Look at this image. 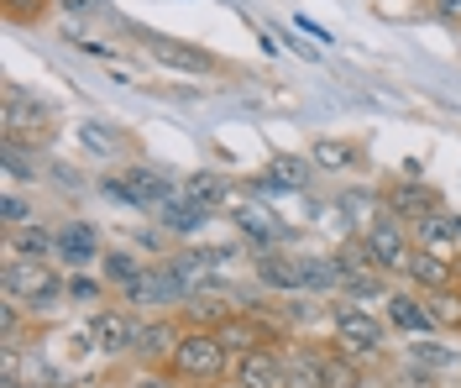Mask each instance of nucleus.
<instances>
[{
    "instance_id": "nucleus-40",
    "label": "nucleus",
    "mask_w": 461,
    "mask_h": 388,
    "mask_svg": "<svg viewBox=\"0 0 461 388\" xmlns=\"http://www.w3.org/2000/svg\"><path fill=\"white\" fill-rule=\"evenodd\" d=\"M0 388H37V383H22V378H0Z\"/></svg>"
},
{
    "instance_id": "nucleus-38",
    "label": "nucleus",
    "mask_w": 461,
    "mask_h": 388,
    "mask_svg": "<svg viewBox=\"0 0 461 388\" xmlns=\"http://www.w3.org/2000/svg\"><path fill=\"white\" fill-rule=\"evenodd\" d=\"M58 11H68V16H100L111 0H53Z\"/></svg>"
},
{
    "instance_id": "nucleus-35",
    "label": "nucleus",
    "mask_w": 461,
    "mask_h": 388,
    "mask_svg": "<svg viewBox=\"0 0 461 388\" xmlns=\"http://www.w3.org/2000/svg\"><path fill=\"white\" fill-rule=\"evenodd\" d=\"M0 11H5V22L27 27V22H42L53 11V0H0Z\"/></svg>"
},
{
    "instance_id": "nucleus-14",
    "label": "nucleus",
    "mask_w": 461,
    "mask_h": 388,
    "mask_svg": "<svg viewBox=\"0 0 461 388\" xmlns=\"http://www.w3.org/2000/svg\"><path fill=\"white\" fill-rule=\"evenodd\" d=\"M178 341H184V326L173 315H147L142 336H137V362L142 367H168L173 352H178Z\"/></svg>"
},
{
    "instance_id": "nucleus-26",
    "label": "nucleus",
    "mask_w": 461,
    "mask_h": 388,
    "mask_svg": "<svg viewBox=\"0 0 461 388\" xmlns=\"http://www.w3.org/2000/svg\"><path fill=\"white\" fill-rule=\"evenodd\" d=\"M53 237H58V226H48V221H32V226H22V231H5V252H11V257H37V263H53Z\"/></svg>"
},
{
    "instance_id": "nucleus-36",
    "label": "nucleus",
    "mask_w": 461,
    "mask_h": 388,
    "mask_svg": "<svg viewBox=\"0 0 461 388\" xmlns=\"http://www.w3.org/2000/svg\"><path fill=\"white\" fill-rule=\"evenodd\" d=\"M126 388H189V383H178L168 367H142L137 378H126Z\"/></svg>"
},
{
    "instance_id": "nucleus-7",
    "label": "nucleus",
    "mask_w": 461,
    "mask_h": 388,
    "mask_svg": "<svg viewBox=\"0 0 461 388\" xmlns=\"http://www.w3.org/2000/svg\"><path fill=\"white\" fill-rule=\"evenodd\" d=\"M58 237H53V263L63 273H89L100 268V257H105V241H100V231H95V221H85V215H63V221H53Z\"/></svg>"
},
{
    "instance_id": "nucleus-37",
    "label": "nucleus",
    "mask_w": 461,
    "mask_h": 388,
    "mask_svg": "<svg viewBox=\"0 0 461 388\" xmlns=\"http://www.w3.org/2000/svg\"><path fill=\"white\" fill-rule=\"evenodd\" d=\"M388 388H435V378H430V373H420V367H409V362H403L399 373L388 378Z\"/></svg>"
},
{
    "instance_id": "nucleus-1",
    "label": "nucleus",
    "mask_w": 461,
    "mask_h": 388,
    "mask_svg": "<svg viewBox=\"0 0 461 388\" xmlns=\"http://www.w3.org/2000/svg\"><path fill=\"white\" fill-rule=\"evenodd\" d=\"M0 289H5V299L22 304L32 320H42V315H58V310L68 304V273L58 268V263L11 257V252H5V263H0Z\"/></svg>"
},
{
    "instance_id": "nucleus-8",
    "label": "nucleus",
    "mask_w": 461,
    "mask_h": 388,
    "mask_svg": "<svg viewBox=\"0 0 461 388\" xmlns=\"http://www.w3.org/2000/svg\"><path fill=\"white\" fill-rule=\"evenodd\" d=\"M42 357H48V367L58 373V383L68 388L79 378V367H89V362L100 357V336H95L89 320H74V326H63L53 341L42 347Z\"/></svg>"
},
{
    "instance_id": "nucleus-21",
    "label": "nucleus",
    "mask_w": 461,
    "mask_h": 388,
    "mask_svg": "<svg viewBox=\"0 0 461 388\" xmlns=\"http://www.w3.org/2000/svg\"><path fill=\"white\" fill-rule=\"evenodd\" d=\"M152 215H158V226H163V231H173V237H200V231H204V221H210V210L189 205V200H184L178 189H173L168 200H163V205L152 210Z\"/></svg>"
},
{
    "instance_id": "nucleus-30",
    "label": "nucleus",
    "mask_w": 461,
    "mask_h": 388,
    "mask_svg": "<svg viewBox=\"0 0 461 388\" xmlns=\"http://www.w3.org/2000/svg\"><path fill=\"white\" fill-rule=\"evenodd\" d=\"M425 304H430L440 330H461V284L456 289H440V294H425Z\"/></svg>"
},
{
    "instance_id": "nucleus-31",
    "label": "nucleus",
    "mask_w": 461,
    "mask_h": 388,
    "mask_svg": "<svg viewBox=\"0 0 461 388\" xmlns=\"http://www.w3.org/2000/svg\"><path fill=\"white\" fill-rule=\"evenodd\" d=\"M27 320H32V315L16 304V299H5V304H0V352H16V347H22Z\"/></svg>"
},
{
    "instance_id": "nucleus-23",
    "label": "nucleus",
    "mask_w": 461,
    "mask_h": 388,
    "mask_svg": "<svg viewBox=\"0 0 461 388\" xmlns=\"http://www.w3.org/2000/svg\"><path fill=\"white\" fill-rule=\"evenodd\" d=\"M304 294L341 299V263H336V252H304Z\"/></svg>"
},
{
    "instance_id": "nucleus-13",
    "label": "nucleus",
    "mask_w": 461,
    "mask_h": 388,
    "mask_svg": "<svg viewBox=\"0 0 461 388\" xmlns=\"http://www.w3.org/2000/svg\"><path fill=\"white\" fill-rule=\"evenodd\" d=\"M252 278H258L267 294H304V252H288V247H273V252H258L252 257Z\"/></svg>"
},
{
    "instance_id": "nucleus-24",
    "label": "nucleus",
    "mask_w": 461,
    "mask_h": 388,
    "mask_svg": "<svg viewBox=\"0 0 461 388\" xmlns=\"http://www.w3.org/2000/svg\"><path fill=\"white\" fill-rule=\"evenodd\" d=\"M178 194H184L189 205L210 210V215L230 205V184L221 179V174H210V168H200V174H189V179H178Z\"/></svg>"
},
{
    "instance_id": "nucleus-10",
    "label": "nucleus",
    "mask_w": 461,
    "mask_h": 388,
    "mask_svg": "<svg viewBox=\"0 0 461 388\" xmlns=\"http://www.w3.org/2000/svg\"><path fill=\"white\" fill-rule=\"evenodd\" d=\"M377 205L388 210L393 221H403V226H420V221H430V215H440L446 210V200H440V189L425 179H393L383 194H377Z\"/></svg>"
},
{
    "instance_id": "nucleus-2",
    "label": "nucleus",
    "mask_w": 461,
    "mask_h": 388,
    "mask_svg": "<svg viewBox=\"0 0 461 388\" xmlns=\"http://www.w3.org/2000/svg\"><path fill=\"white\" fill-rule=\"evenodd\" d=\"M325 326H330V341L341 347L346 357H357L362 367H377V362L388 357V320L373 315V304L330 299L325 304Z\"/></svg>"
},
{
    "instance_id": "nucleus-11",
    "label": "nucleus",
    "mask_w": 461,
    "mask_h": 388,
    "mask_svg": "<svg viewBox=\"0 0 461 388\" xmlns=\"http://www.w3.org/2000/svg\"><path fill=\"white\" fill-rule=\"evenodd\" d=\"M142 320L131 304H100L89 315V326L100 336V357H137V336H142Z\"/></svg>"
},
{
    "instance_id": "nucleus-27",
    "label": "nucleus",
    "mask_w": 461,
    "mask_h": 388,
    "mask_svg": "<svg viewBox=\"0 0 461 388\" xmlns=\"http://www.w3.org/2000/svg\"><path fill=\"white\" fill-rule=\"evenodd\" d=\"M152 59L173 63V68H189V74H215V68H221L210 53H200V48H184V42H173V37H152Z\"/></svg>"
},
{
    "instance_id": "nucleus-5",
    "label": "nucleus",
    "mask_w": 461,
    "mask_h": 388,
    "mask_svg": "<svg viewBox=\"0 0 461 388\" xmlns=\"http://www.w3.org/2000/svg\"><path fill=\"white\" fill-rule=\"evenodd\" d=\"M100 189H105L111 200H121V205L147 210V215H152V210L163 205V200H168L178 184H173L163 168H152V163H126V168H121V174H111V179L100 184Z\"/></svg>"
},
{
    "instance_id": "nucleus-17",
    "label": "nucleus",
    "mask_w": 461,
    "mask_h": 388,
    "mask_svg": "<svg viewBox=\"0 0 461 388\" xmlns=\"http://www.w3.org/2000/svg\"><path fill=\"white\" fill-rule=\"evenodd\" d=\"M403 284L409 289H420V294H440V289H456V263L451 257H440V252H425V247H414V257H409V273H403Z\"/></svg>"
},
{
    "instance_id": "nucleus-3",
    "label": "nucleus",
    "mask_w": 461,
    "mask_h": 388,
    "mask_svg": "<svg viewBox=\"0 0 461 388\" xmlns=\"http://www.w3.org/2000/svg\"><path fill=\"white\" fill-rule=\"evenodd\" d=\"M53 131H58L53 100L22 90V85H5V95H0V148L37 152L53 142Z\"/></svg>"
},
{
    "instance_id": "nucleus-39",
    "label": "nucleus",
    "mask_w": 461,
    "mask_h": 388,
    "mask_svg": "<svg viewBox=\"0 0 461 388\" xmlns=\"http://www.w3.org/2000/svg\"><path fill=\"white\" fill-rule=\"evenodd\" d=\"M89 388H126V378H95Z\"/></svg>"
},
{
    "instance_id": "nucleus-25",
    "label": "nucleus",
    "mask_w": 461,
    "mask_h": 388,
    "mask_svg": "<svg viewBox=\"0 0 461 388\" xmlns=\"http://www.w3.org/2000/svg\"><path fill=\"white\" fill-rule=\"evenodd\" d=\"M414 247H425V252H440V257H451L456 263L461 252V231H456V215H430V221H420L414 226Z\"/></svg>"
},
{
    "instance_id": "nucleus-9",
    "label": "nucleus",
    "mask_w": 461,
    "mask_h": 388,
    "mask_svg": "<svg viewBox=\"0 0 461 388\" xmlns=\"http://www.w3.org/2000/svg\"><path fill=\"white\" fill-rule=\"evenodd\" d=\"M189 289H184V278L173 273V263H147V273L137 278V289L131 294H121V304H131L137 315H163L173 304H184Z\"/></svg>"
},
{
    "instance_id": "nucleus-16",
    "label": "nucleus",
    "mask_w": 461,
    "mask_h": 388,
    "mask_svg": "<svg viewBox=\"0 0 461 388\" xmlns=\"http://www.w3.org/2000/svg\"><path fill=\"white\" fill-rule=\"evenodd\" d=\"M230 210H236V231L252 241L258 252H273V247H284V241H288V226L267 205H258V200H241V205H230Z\"/></svg>"
},
{
    "instance_id": "nucleus-6",
    "label": "nucleus",
    "mask_w": 461,
    "mask_h": 388,
    "mask_svg": "<svg viewBox=\"0 0 461 388\" xmlns=\"http://www.w3.org/2000/svg\"><path fill=\"white\" fill-rule=\"evenodd\" d=\"M357 237L367 241L373 263L388 273V278H403V273H409V257H414V237H409V226H403V221H393L388 210H377V215L367 221V226H362V231H357Z\"/></svg>"
},
{
    "instance_id": "nucleus-32",
    "label": "nucleus",
    "mask_w": 461,
    "mask_h": 388,
    "mask_svg": "<svg viewBox=\"0 0 461 388\" xmlns=\"http://www.w3.org/2000/svg\"><path fill=\"white\" fill-rule=\"evenodd\" d=\"M105 278H95V273H68V304H89V310H100L105 304Z\"/></svg>"
},
{
    "instance_id": "nucleus-19",
    "label": "nucleus",
    "mask_w": 461,
    "mask_h": 388,
    "mask_svg": "<svg viewBox=\"0 0 461 388\" xmlns=\"http://www.w3.org/2000/svg\"><path fill=\"white\" fill-rule=\"evenodd\" d=\"M403 362L420 367V373H430V378H440V373H456L461 367V347L440 341V336H420V341L403 347Z\"/></svg>"
},
{
    "instance_id": "nucleus-33",
    "label": "nucleus",
    "mask_w": 461,
    "mask_h": 388,
    "mask_svg": "<svg viewBox=\"0 0 461 388\" xmlns=\"http://www.w3.org/2000/svg\"><path fill=\"white\" fill-rule=\"evenodd\" d=\"M0 221H5V231H22V226L37 221V210H32V200L22 189H5V194H0Z\"/></svg>"
},
{
    "instance_id": "nucleus-12",
    "label": "nucleus",
    "mask_w": 461,
    "mask_h": 388,
    "mask_svg": "<svg viewBox=\"0 0 461 388\" xmlns=\"http://www.w3.org/2000/svg\"><path fill=\"white\" fill-rule=\"evenodd\" d=\"M383 320H388V330H399V336H409V341H420V336H440L425 294L409 289V284H393V294L383 299Z\"/></svg>"
},
{
    "instance_id": "nucleus-15",
    "label": "nucleus",
    "mask_w": 461,
    "mask_h": 388,
    "mask_svg": "<svg viewBox=\"0 0 461 388\" xmlns=\"http://www.w3.org/2000/svg\"><path fill=\"white\" fill-rule=\"evenodd\" d=\"M278 352H284L288 388H325V357H330V347H320V341H288Z\"/></svg>"
},
{
    "instance_id": "nucleus-41",
    "label": "nucleus",
    "mask_w": 461,
    "mask_h": 388,
    "mask_svg": "<svg viewBox=\"0 0 461 388\" xmlns=\"http://www.w3.org/2000/svg\"><path fill=\"white\" fill-rule=\"evenodd\" d=\"M215 388H241V383H236V378H226V383H215Z\"/></svg>"
},
{
    "instance_id": "nucleus-34",
    "label": "nucleus",
    "mask_w": 461,
    "mask_h": 388,
    "mask_svg": "<svg viewBox=\"0 0 461 388\" xmlns=\"http://www.w3.org/2000/svg\"><path fill=\"white\" fill-rule=\"evenodd\" d=\"M0 168H5V179H11V189H16V184L37 179V152H22V148H0Z\"/></svg>"
},
{
    "instance_id": "nucleus-20",
    "label": "nucleus",
    "mask_w": 461,
    "mask_h": 388,
    "mask_svg": "<svg viewBox=\"0 0 461 388\" xmlns=\"http://www.w3.org/2000/svg\"><path fill=\"white\" fill-rule=\"evenodd\" d=\"M310 163H315V174H351V168H362L367 163V152L357 148V142H346V137H320L315 148H310Z\"/></svg>"
},
{
    "instance_id": "nucleus-22",
    "label": "nucleus",
    "mask_w": 461,
    "mask_h": 388,
    "mask_svg": "<svg viewBox=\"0 0 461 388\" xmlns=\"http://www.w3.org/2000/svg\"><path fill=\"white\" fill-rule=\"evenodd\" d=\"M100 278H105V289H121V294H131L137 289V278L147 273V263L131 252V247H105V257H100Z\"/></svg>"
},
{
    "instance_id": "nucleus-29",
    "label": "nucleus",
    "mask_w": 461,
    "mask_h": 388,
    "mask_svg": "<svg viewBox=\"0 0 461 388\" xmlns=\"http://www.w3.org/2000/svg\"><path fill=\"white\" fill-rule=\"evenodd\" d=\"M79 148L95 152V158H121L126 137L115 126H105V121H79Z\"/></svg>"
},
{
    "instance_id": "nucleus-4",
    "label": "nucleus",
    "mask_w": 461,
    "mask_h": 388,
    "mask_svg": "<svg viewBox=\"0 0 461 388\" xmlns=\"http://www.w3.org/2000/svg\"><path fill=\"white\" fill-rule=\"evenodd\" d=\"M230 367H236V357H230L226 347H221V336L204 326H184V341H178V352H173L168 373L178 378V383L189 388H215L230 378Z\"/></svg>"
},
{
    "instance_id": "nucleus-18",
    "label": "nucleus",
    "mask_w": 461,
    "mask_h": 388,
    "mask_svg": "<svg viewBox=\"0 0 461 388\" xmlns=\"http://www.w3.org/2000/svg\"><path fill=\"white\" fill-rule=\"evenodd\" d=\"M230 378H236L241 388H288V378H284V352H278V347L247 352V357H236Z\"/></svg>"
},
{
    "instance_id": "nucleus-28",
    "label": "nucleus",
    "mask_w": 461,
    "mask_h": 388,
    "mask_svg": "<svg viewBox=\"0 0 461 388\" xmlns=\"http://www.w3.org/2000/svg\"><path fill=\"white\" fill-rule=\"evenodd\" d=\"M310 179H315L310 158H273L262 168V184H273V189H310Z\"/></svg>"
}]
</instances>
